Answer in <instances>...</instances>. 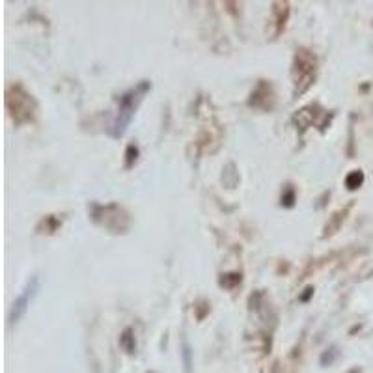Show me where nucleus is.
<instances>
[{
    "instance_id": "1",
    "label": "nucleus",
    "mask_w": 373,
    "mask_h": 373,
    "mask_svg": "<svg viewBox=\"0 0 373 373\" xmlns=\"http://www.w3.org/2000/svg\"><path fill=\"white\" fill-rule=\"evenodd\" d=\"M151 88V84L148 81H142L140 84H136L135 88H131L129 92H125L122 97H119V109L118 114H116L114 122L110 124L109 133L110 136H114V138H119V136H124L125 129L129 127L131 119L135 116L136 109H138V105L142 103V99L148 93V90Z\"/></svg>"
},
{
    "instance_id": "6",
    "label": "nucleus",
    "mask_w": 373,
    "mask_h": 373,
    "mask_svg": "<svg viewBox=\"0 0 373 373\" xmlns=\"http://www.w3.org/2000/svg\"><path fill=\"white\" fill-rule=\"evenodd\" d=\"M293 203H295V191H293V186L288 185V189H285L284 194H282V206L291 208Z\"/></svg>"
},
{
    "instance_id": "3",
    "label": "nucleus",
    "mask_w": 373,
    "mask_h": 373,
    "mask_svg": "<svg viewBox=\"0 0 373 373\" xmlns=\"http://www.w3.org/2000/svg\"><path fill=\"white\" fill-rule=\"evenodd\" d=\"M295 71H299L297 84H304V90L312 84L314 73H316V58L308 51H299L295 58Z\"/></svg>"
},
{
    "instance_id": "4",
    "label": "nucleus",
    "mask_w": 373,
    "mask_h": 373,
    "mask_svg": "<svg viewBox=\"0 0 373 373\" xmlns=\"http://www.w3.org/2000/svg\"><path fill=\"white\" fill-rule=\"evenodd\" d=\"M119 345H122L125 351L129 353V355H133V353L136 351V342H135V336H133V331H131V328H125L124 334L119 336Z\"/></svg>"
},
{
    "instance_id": "5",
    "label": "nucleus",
    "mask_w": 373,
    "mask_h": 373,
    "mask_svg": "<svg viewBox=\"0 0 373 373\" xmlns=\"http://www.w3.org/2000/svg\"><path fill=\"white\" fill-rule=\"evenodd\" d=\"M364 183V174L360 170L351 172L348 177H345V186H348L349 191H357L358 186Z\"/></svg>"
},
{
    "instance_id": "7",
    "label": "nucleus",
    "mask_w": 373,
    "mask_h": 373,
    "mask_svg": "<svg viewBox=\"0 0 373 373\" xmlns=\"http://www.w3.org/2000/svg\"><path fill=\"white\" fill-rule=\"evenodd\" d=\"M239 282H241V275H239V273L226 275V276H223V280H220V284H223L224 288H233V285L239 284Z\"/></svg>"
},
{
    "instance_id": "9",
    "label": "nucleus",
    "mask_w": 373,
    "mask_h": 373,
    "mask_svg": "<svg viewBox=\"0 0 373 373\" xmlns=\"http://www.w3.org/2000/svg\"><path fill=\"white\" fill-rule=\"evenodd\" d=\"M312 295H314V288H312V285H310V288H306L304 293H302V295H301V302H306V301H308V299H310Z\"/></svg>"
},
{
    "instance_id": "2",
    "label": "nucleus",
    "mask_w": 373,
    "mask_h": 373,
    "mask_svg": "<svg viewBox=\"0 0 373 373\" xmlns=\"http://www.w3.org/2000/svg\"><path fill=\"white\" fill-rule=\"evenodd\" d=\"M36 291H37V278L36 276H32V278L28 280V284L25 285V290L21 291V295L17 297L13 306H11L10 325H16V323L21 321V317L25 316L26 310H28L32 297L36 295Z\"/></svg>"
},
{
    "instance_id": "8",
    "label": "nucleus",
    "mask_w": 373,
    "mask_h": 373,
    "mask_svg": "<svg viewBox=\"0 0 373 373\" xmlns=\"http://www.w3.org/2000/svg\"><path fill=\"white\" fill-rule=\"evenodd\" d=\"M136 157H138V150H136V146L135 144L127 146V168H131V166L135 165Z\"/></svg>"
}]
</instances>
